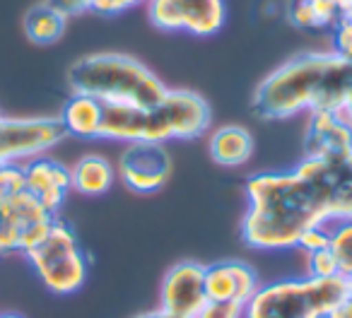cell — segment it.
<instances>
[{
	"label": "cell",
	"mask_w": 352,
	"mask_h": 318,
	"mask_svg": "<svg viewBox=\"0 0 352 318\" xmlns=\"http://www.w3.org/2000/svg\"><path fill=\"white\" fill-rule=\"evenodd\" d=\"M246 212L241 239L256 251H287L297 246L304 229L331 225L318 186L299 172H261L246 179Z\"/></svg>",
	"instance_id": "1"
},
{
	"label": "cell",
	"mask_w": 352,
	"mask_h": 318,
	"mask_svg": "<svg viewBox=\"0 0 352 318\" xmlns=\"http://www.w3.org/2000/svg\"><path fill=\"white\" fill-rule=\"evenodd\" d=\"M352 89V63L338 51H309L283 63L258 84L254 113L285 121L302 111H340Z\"/></svg>",
	"instance_id": "2"
},
{
	"label": "cell",
	"mask_w": 352,
	"mask_h": 318,
	"mask_svg": "<svg viewBox=\"0 0 352 318\" xmlns=\"http://www.w3.org/2000/svg\"><path fill=\"white\" fill-rule=\"evenodd\" d=\"M73 94H87L102 104H133L150 109L166 87L147 65L126 54H89L68 68Z\"/></svg>",
	"instance_id": "3"
},
{
	"label": "cell",
	"mask_w": 352,
	"mask_h": 318,
	"mask_svg": "<svg viewBox=\"0 0 352 318\" xmlns=\"http://www.w3.org/2000/svg\"><path fill=\"white\" fill-rule=\"evenodd\" d=\"M347 294L345 277H287L261 284L244 318H328Z\"/></svg>",
	"instance_id": "4"
},
{
	"label": "cell",
	"mask_w": 352,
	"mask_h": 318,
	"mask_svg": "<svg viewBox=\"0 0 352 318\" xmlns=\"http://www.w3.org/2000/svg\"><path fill=\"white\" fill-rule=\"evenodd\" d=\"M27 260L39 275L41 284L54 294H75L89 275V258L68 222L56 217L49 234L27 251Z\"/></svg>",
	"instance_id": "5"
},
{
	"label": "cell",
	"mask_w": 352,
	"mask_h": 318,
	"mask_svg": "<svg viewBox=\"0 0 352 318\" xmlns=\"http://www.w3.org/2000/svg\"><path fill=\"white\" fill-rule=\"evenodd\" d=\"M210 104L191 89H166L164 97L145 111L147 142L196 140L210 128Z\"/></svg>",
	"instance_id": "6"
},
{
	"label": "cell",
	"mask_w": 352,
	"mask_h": 318,
	"mask_svg": "<svg viewBox=\"0 0 352 318\" xmlns=\"http://www.w3.org/2000/svg\"><path fill=\"white\" fill-rule=\"evenodd\" d=\"M58 215L49 212L30 191L12 196L10 201L0 203V255L27 253L34 249L46 234Z\"/></svg>",
	"instance_id": "7"
},
{
	"label": "cell",
	"mask_w": 352,
	"mask_h": 318,
	"mask_svg": "<svg viewBox=\"0 0 352 318\" xmlns=\"http://www.w3.org/2000/svg\"><path fill=\"white\" fill-rule=\"evenodd\" d=\"M60 118H6L0 121V164L27 162L65 140Z\"/></svg>",
	"instance_id": "8"
},
{
	"label": "cell",
	"mask_w": 352,
	"mask_h": 318,
	"mask_svg": "<svg viewBox=\"0 0 352 318\" xmlns=\"http://www.w3.org/2000/svg\"><path fill=\"white\" fill-rule=\"evenodd\" d=\"M147 17L157 30L212 36L227 20L225 0H147Z\"/></svg>",
	"instance_id": "9"
},
{
	"label": "cell",
	"mask_w": 352,
	"mask_h": 318,
	"mask_svg": "<svg viewBox=\"0 0 352 318\" xmlns=\"http://www.w3.org/2000/svg\"><path fill=\"white\" fill-rule=\"evenodd\" d=\"M116 174L133 193H157L171 177V155L162 142H128L118 157Z\"/></svg>",
	"instance_id": "10"
},
{
	"label": "cell",
	"mask_w": 352,
	"mask_h": 318,
	"mask_svg": "<svg viewBox=\"0 0 352 318\" xmlns=\"http://www.w3.org/2000/svg\"><path fill=\"white\" fill-rule=\"evenodd\" d=\"M208 302L206 265L196 260H182L166 270L160 287V308L174 318H193Z\"/></svg>",
	"instance_id": "11"
},
{
	"label": "cell",
	"mask_w": 352,
	"mask_h": 318,
	"mask_svg": "<svg viewBox=\"0 0 352 318\" xmlns=\"http://www.w3.org/2000/svg\"><path fill=\"white\" fill-rule=\"evenodd\" d=\"M299 169L318 183L331 212V222L352 217V152L326 159L304 157Z\"/></svg>",
	"instance_id": "12"
},
{
	"label": "cell",
	"mask_w": 352,
	"mask_h": 318,
	"mask_svg": "<svg viewBox=\"0 0 352 318\" xmlns=\"http://www.w3.org/2000/svg\"><path fill=\"white\" fill-rule=\"evenodd\" d=\"M258 287V273L244 260H220L206 265V294L212 302L246 306Z\"/></svg>",
	"instance_id": "13"
},
{
	"label": "cell",
	"mask_w": 352,
	"mask_h": 318,
	"mask_svg": "<svg viewBox=\"0 0 352 318\" xmlns=\"http://www.w3.org/2000/svg\"><path fill=\"white\" fill-rule=\"evenodd\" d=\"M25 167V186L41 205L49 212L58 215L60 205L65 203L73 188H70V167H65L58 159H51V157L41 155L34 159H27L22 162Z\"/></svg>",
	"instance_id": "14"
},
{
	"label": "cell",
	"mask_w": 352,
	"mask_h": 318,
	"mask_svg": "<svg viewBox=\"0 0 352 318\" xmlns=\"http://www.w3.org/2000/svg\"><path fill=\"white\" fill-rule=\"evenodd\" d=\"M304 157H340L352 152V126L336 111H311L304 130Z\"/></svg>",
	"instance_id": "15"
},
{
	"label": "cell",
	"mask_w": 352,
	"mask_h": 318,
	"mask_svg": "<svg viewBox=\"0 0 352 318\" xmlns=\"http://www.w3.org/2000/svg\"><path fill=\"white\" fill-rule=\"evenodd\" d=\"M210 159L220 167H241L254 155V135L246 126L239 123H227L212 130L208 140Z\"/></svg>",
	"instance_id": "16"
},
{
	"label": "cell",
	"mask_w": 352,
	"mask_h": 318,
	"mask_svg": "<svg viewBox=\"0 0 352 318\" xmlns=\"http://www.w3.org/2000/svg\"><path fill=\"white\" fill-rule=\"evenodd\" d=\"M145 111L133 104H104V118L99 128V140L109 142H138L145 135Z\"/></svg>",
	"instance_id": "17"
},
{
	"label": "cell",
	"mask_w": 352,
	"mask_h": 318,
	"mask_svg": "<svg viewBox=\"0 0 352 318\" xmlns=\"http://www.w3.org/2000/svg\"><path fill=\"white\" fill-rule=\"evenodd\" d=\"M60 123L65 135L82 137V140H99V128L104 118V104L87 94H73L60 111Z\"/></svg>",
	"instance_id": "18"
},
{
	"label": "cell",
	"mask_w": 352,
	"mask_h": 318,
	"mask_svg": "<svg viewBox=\"0 0 352 318\" xmlns=\"http://www.w3.org/2000/svg\"><path fill=\"white\" fill-rule=\"evenodd\" d=\"M116 181V169L104 155H85L70 167V188L80 196H104Z\"/></svg>",
	"instance_id": "19"
},
{
	"label": "cell",
	"mask_w": 352,
	"mask_h": 318,
	"mask_svg": "<svg viewBox=\"0 0 352 318\" xmlns=\"http://www.w3.org/2000/svg\"><path fill=\"white\" fill-rule=\"evenodd\" d=\"M65 25H68V20H65L58 10L46 5V3L32 5L30 10H27L25 20H22L27 39L34 41V44H41V46L56 44V41L65 34Z\"/></svg>",
	"instance_id": "20"
},
{
	"label": "cell",
	"mask_w": 352,
	"mask_h": 318,
	"mask_svg": "<svg viewBox=\"0 0 352 318\" xmlns=\"http://www.w3.org/2000/svg\"><path fill=\"white\" fill-rule=\"evenodd\" d=\"M287 15L299 30H326L340 20V12L331 0H292Z\"/></svg>",
	"instance_id": "21"
},
{
	"label": "cell",
	"mask_w": 352,
	"mask_h": 318,
	"mask_svg": "<svg viewBox=\"0 0 352 318\" xmlns=\"http://www.w3.org/2000/svg\"><path fill=\"white\" fill-rule=\"evenodd\" d=\"M331 249L340 277H352V217L331 222Z\"/></svg>",
	"instance_id": "22"
},
{
	"label": "cell",
	"mask_w": 352,
	"mask_h": 318,
	"mask_svg": "<svg viewBox=\"0 0 352 318\" xmlns=\"http://www.w3.org/2000/svg\"><path fill=\"white\" fill-rule=\"evenodd\" d=\"M25 167L20 162L0 164V203L10 201L12 196L25 191Z\"/></svg>",
	"instance_id": "23"
},
{
	"label": "cell",
	"mask_w": 352,
	"mask_h": 318,
	"mask_svg": "<svg viewBox=\"0 0 352 318\" xmlns=\"http://www.w3.org/2000/svg\"><path fill=\"white\" fill-rule=\"evenodd\" d=\"M328 244H331V225H316L302 231V236L297 239L294 249L307 255V253H314V251L328 249Z\"/></svg>",
	"instance_id": "24"
},
{
	"label": "cell",
	"mask_w": 352,
	"mask_h": 318,
	"mask_svg": "<svg viewBox=\"0 0 352 318\" xmlns=\"http://www.w3.org/2000/svg\"><path fill=\"white\" fill-rule=\"evenodd\" d=\"M307 275L309 277H340V275H338V263H336V258H333L331 249L307 253Z\"/></svg>",
	"instance_id": "25"
},
{
	"label": "cell",
	"mask_w": 352,
	"mask_h": 318,
	"mask_svg": "<svg viewBox=\"0 0 352 318\" xmlns=\"http://www.w3.org/2000/svg\"><path fill=\"white\" fill-rule=\"evenodd\" d=\"M193 318H244V306L230 302H212L208 299Z\"/></svg>",
	"instance_id": "26"
},
{
	"label": "cell",
	"mask_w": 352,
	"mask_h": 318,
	"mask_svg": "<svg viewBox=\"0 0 352 318\" xmlns=\"http://www.w3.org/2000/svg\"><path fill=\"white\" fill-rule=\"evenodd\" d=\"M333 51L345 56L352 63V20L350 17H340L338 25L333 27Z\"/></svg>",
	"instance_id": "27"
},
{
	"label": "cell",
	"mask_w": 352,
	"mask_h": 318,
	"mask_svg": "<svg viewBox=\"0 0 352 318\" xmlns=\"http://www.w3.org/2000/svg\"><path fill=\"white\" fill-rule=\"evenodd\" d=\"M142 3H147V0H92L89 10L97 12V15L109 17V15H118L123 10H131L135 5H142Z\"/></svg>",
	"instance_id": "28"
},
{
	"label": "cell",
	"mask_w": 352,
	"mask_h": 318,
	"mask_svg": "<svg viewBox=\"0 0 352 318\" xmlns=\"http://www.w3.org/2000/svg\"><path fill=\"white\" fill-rule=\"evenodd\" d=\"M44 3L54 8V10H58L65 20H70V17H78L82 12H87L92 0H44Z\"/></svg>",
	"instance_id": "29"
},
{
	"label": "cell",
	"mask_w": 352,
	"mask_h": 318,
	"mask_svg": "<svg viewBox=\"0 0 352 318\" xmlns=\"http://www.w3.org/2000/svg\"><path fill=\"white\" fill-rule=\"evenodd\" d=\"M328 318H352V294H345L342 302L328 313Z\"/></svg>",
	"instance_id": "30"
},
{
	"label": "cell",
	"mask_w": 352,
	"mask_h": 318,
	"mask_svg": "<svg viewBox=\"0 0 352 318\" xmlns=\"http://www.w3.org/2000/svg\"><path fill=\"white\" fill-rule=\"evenodd\" d=\"M338 113H340V116L345 118V121L352 126V89H350V94H347L345 104H342V109H340V111H338Z\"/></svg>",
	"instance_id": "31"
},
{
	"label": "cell",
	"mask_w": 352,
	"mask_h": 318,
	"mask_svg": "<svg viewBox=\"0 0 352 318\" xmlns=\"http://www.w3.org/2000/svg\"><path fill=\"white\" fill-rule=\"evenodd\" d=\"M331 3L338 8L340 17H342V15H347V12H352V0H331Z\"/></svg>",
	"instance_id": "32"
},
{
	"label": "cell",
	"mask_w": 352,
	"mask_h": 318,
	"mask_svg": "<svg viewBox=\"0 0 352 318\" xmlns=\"http://www.w3.org/2000/svg\"><path fill=\"white\" fill-rule=\"evenodd\" d=\"M133 318H174V316H171V313H166V311H162V308H157V311L138 313V316H133Z\"/></svg>",
	"instance_id": "33"
},
{
	"label": "cell",
	"mask_w": 352,
	"mask_h": 318,
	"mask_svg": "<svg viewBox=\"0 0 352 318\" xmlns=\"http://www.w3.org/2000/svg\"><path fill=\"white\" fill-rule=\"evenodd\" d=\"M0 318H25V316H20V313H0Z\"/></svg>",
	"instance_id": "34"
},
{
	"label": "cell",
	"mask_w": 352,
	"mask_h": 318,
	"mask_svg": "<svg viewBox=\"0 0 352 318\" xmlns=\"http://www.w3.org/2000/svg\"><path fill=\"white\" fill-rule=\"evenodd\" d=\"M345 284H347V294H352V277H347Z\"/></svg>",
	"instance_id": "35"
},
{
	"label": "cell",
	"mask_w": 352,
	"mask_h": 318,
	"mask_svg": "<svg viewBox=\"0 0 352 318\" xmlns=\"http://www.w3.org/2000/svg\"><path fill=\"white\" fill-rule=\"evenodd\" d=\"M0 121H3V113H0Z\"/></svg>",
	"instance_id": "36"
}]
</instances>
